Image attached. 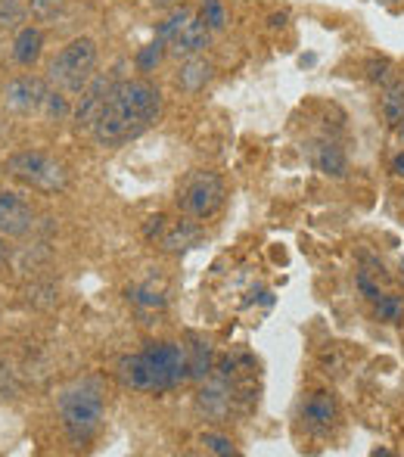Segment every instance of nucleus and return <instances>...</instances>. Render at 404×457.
<instances>
[{
	"label": "nucleus",
	"instance_id": "1",
	"mask_svg": "<svg viewBox=\"0 0 404 457\" xmlns=\"http://www.w3.org/2000/svg\"><path fill=\"white\" fill-rule=\"evenodd\" d=\"M162 112V94L150 81H119L106 96L97 125H94V140L100 146H119L128 140L140 137Z\"/></svg>",
	"mask_w": 404,
	"mask_h": 457
},
{
	"label": "nucleus",
	"instance_id": "2",
	"mask_svg": "<svg viewBox=\"0 0 404 457\" xmlns=\"http://www.w3.org/2000/svg\"><path fill=\"white\" fill-rule=\"evenodd\" d=\"M190 377V358L177 343H146L144 352L119 361V379L137 392H169Z\"/></svg>",
	"mask_w": 404,
	"mask_h": 457
},
{
	"label": "nucleus",
	"instance_id": "3",
	"mask_svg": "<svg viewBox=\"0 0 404 457\" xmlns=\"http://www.w3.org/2000/svg\"><path fill=\"white\" fill-rule=\"evenodd\" d=\"M56 408H60V420H62V429L69 433V439L91 442L103 423L106 404H103L100 386L94 383V379H81V383L69 386V389L62 392Z\"/></svg>",
	"mask_w": 404,
	"mask_h": 457
},
{
	"label": "nucleus",
	"instance_id": "4",
	"mask_svg": "<svg viewBox=\"0 0 404 457\" xmlns=\"http://www.w3.org/2000/svg\"><path fill=\"white\" fill-rule=\"evenodd\" d=\"M94 69H97V44L91 37H75L50 60L47 79L62 94H81L91 85Z\"/></svg>",
	"mask_w": 404,
	"mask_h": 457
},
{
	"label": "nucleus",
	"instance_id": "5",
	"mask_svg": "<svg viewBox=\"0 0 404 457\" xmlns=\"http://www.w3.org/2000/svg\"><path fill=\"white\" fill-rule=\"evenodd\" d=\"M209 25L202 22L196 12L190 10H175L162 25H159V41H165V47H171L175 56H200L209 47Z\"/></svg>",
	"mask_w": 404,
	"mask_h": 457
},
{
	"label": "nucleus",
	"instance_id": "6",
	"mask_svg": "<svg viewBox=\"0 0 404 457\" xmlns=\"http://www.w3.org/2000/svg\"><path fill=\"white\" fill-rule=\"evenodd\" d=\"M12 178L25 181L35 190H44V193H56L69 184V171L62 162H56L54 156L47 153H37V150H25V153H16V156L6 162Z\"/></svg>",
	"mask_w": 404,
	"mask_h": 457
},
{
	"label": "nucleus",
	"instance_id": "7",
	"mask_svg": "<svg viewBox=\"0 0 404 457\" xmlns=\"http://www.w3.org/2000/svg\"><path fill=\"white\" fill-rule=\"evenodd\" d=\"M224 181L215 171H194V175L184 181L181 193H177V205H181L184 215L190 218H211L224 205Z\"/></svg>",
	"mask_w": 404,
	"mask_h": 457
},
{
	"label": "nucleus",
	"instance_id": "8",
	"mask_svg": "<svg viewBox=\"0 0 404 457\" xmlns=\"http://www.w3.org/2000/svg\"><path fill=\"white\" fill-rule=\"evenodd\" d=\"M44 96H47V85H44L41 79H35V75H19V79H12L10 85L4 87V106L19 115H31V112H41Z\"/></svg>",
	"mask_w": 404,
	"mask_h": 457
},
{
	"label": "nucleus",
	"instance_id": "9",
	"mask_svg": "<svg viewBox=\"0 0 404 457\" xmlns=\"http://www.w3.org/2000/svg\"><path fill=\"white\" fill-rule=\"evenodd\" d=\"M31 224H35V209L19 193L0 190V234L25 237L31 230Z\"/></svg>",
	"mask_w": 404,
	"mask_h": 457
},
{
	"label": "nucleus",
	"instance_id": "10",
	"mask_svg": "<svg viewBox=\"0 0 404 457\" xmlns=\"http://www.w3.org/2000/svg\"><path fill=\"white\" fill-rule=\"evenodd\" d=\"M336 398L330 395V392H311V395L305 398L302 404V423L305 429L311 436H326L333 429V423H336Z\"/></svg>",
	"mask_w": 404,
	"mask_h": 457
},
{
	"label": "nucleus",
	"instance_id": "11",
	"mask_svg": "<svg viewBox=\"0 0 404 457\" xmlns=\"http://www.w3.org/2000/svg\"><path fill=\"white\" fill-rule=\"evenodd\" d=\"M109 91H112V81H106V79L91 81V85L81 91L78 109H75V125H78V128H91V131H94V125H97L103 106H106Z\"/></svg>",
	"mask_w": 404,
	"mask_h": 457
},
{
	"label": "nucleus",
	"instance_id": "12",
	"mask_svg": "<svg viewBox=\"0 0 404 457\" xmlns=\"http://www.w3.org/2000/svg\"><path fill=\"white\" fill-rule=\"evenodd\" d=\"M41 50H44V31L37 25H25L19 29L16 41H12V60L19 66H35L41 60Z\"/></svg>",
	"mask_w": 404,
	"mask_h": 457
},
{
	"label": "nucleus",
	"instance_id": "13",
	"mask_svg": "<svg viewBox=\"0 0 404 457\" xmlns=\"http://www.w3.org/2000/svg\"><path fill=\"white\" fill-rule=\"evenodd\" d=\"M211 75H215V66H211L209 60H202V56H187V62H184L181 72H177V85L187 94H196L209 85Z\"/></svg>",
	"mask_w": 404,
	"mask_h": 457
},
{
	"label": "nucleus",
	"instance_id": "14",
	"mask_svg": "<svg viewBox=\"0 0 404 457\" xmlns=\"http://www.w3.org/2000/svg\"><path fill=\"white\" fill-rule=\"evenodd\" d=\"M314 165L330 178H345V171H349V159H345L342 146L333 144V140H326V144H320L314 150Z\"/></svg>",
	"mask_w": 404,
	"mask_h": 457
},
{
	"label": "nucleus",
	"instance_id": "15",
	"mask_svg": "<svg viewBox=\"0 0 404 457\" xmlns=\"http://www.w3.org/2000/svg\"><path fill=\"white\" fill-rule=\"evenodd\" d=\"M196 240H200V230H196L190 221H181V224H175V228H171L169 234H165L162 246H165V249H171V253H177V249L194 246Z\"/></svg>",
	"mask_w": 404,
	"mask_h": 457
},
{
	"label": "nucleus",
	"instance_id": "16",
	"mask_svg": "<svg viewBox=\"0 0 404 457\" xmlns=\"http://www.w3.org/2000/svg\"><path fill=\"white\" fill-rule=\"evenodd\" d=\"M383 119L395 128H399V121L404 119V81L401 85H392L386 91V96H383Z\"/></svg>",
	"mask_w": 404,
	"mask_h": 457
},
{
	"label": "nucleus",
	"instance_id": "17",
	"mask_svg": "<svg viewBox=\"0 0 404 457\" xmlns=\"http://www.w3.org/2000/svg\"><path fill=\"white\" fill-rule=\"evenodd\" d=\"M128 299H134L137 305H150V308H162L165 302V289H156L153 283H140V287L128 289Z\"/></svg>",
	"mask_w": 404,
	"mask_h": 457
},
{
	"label": "nucleus",
	"instance_id": "18",
	"mask_svg": "<svg viewBox=\"0 0 404 457\" xmlns=\"http://www.w3.org/2000/svg\"><path fill=\"white\" fill-rule=\"evenodd\" d=\"M200 19L209 25V31H221L227 25V12H224L221 0H202L200 4Z\"/></svg>",
	"mask_w": 404,
	"mask_h": 457
},
{
	"label": "nucleus",
	"instance_id": "19",
	"mask_svg": "<svg viewBox=\"0 0 404 457\" xmlns=\"http://www.w3.org/2000/svg\"><path fill=\"white\" fill-rule=\"evenodd\" d=\"M401 314H404V305L399 295H380V299H376V320L395 324V320H401Z\"/></svg>",
	"mask_w": 404,
	"mask_h": 457
},
{
	"label": "nucleus",
	"instance_id": "20",
	"mask_svg": "<svg viewBox=\"0 0 404 457\" xmlns=\"http://www.w3.org/2000/svg\"><path fill=\"white\" fill-rule=\"evenodd\" d=\"M162 56H165V41H153V44H146V47H140V54H137V69L140 72H153V69L162 62Z\"/></svg>",
	"mask_w": 404,
	"mask_h": 457
},
{
	"label": "nucleus",
	"instance_id": "21",
	"mask_svg": "<svg viewBox=\"0 0 404 457\" xmlns=\"http://www.w3.org/2000/svg\"><path fill=\"white\" fill-rule=\"evenodd\" d=\"M41 112L47 115V119H62V115L69 112V103H66V96H62V91H47Z\"/></svg>",
	"mask_w": 404,
	"mask_h": 457
},
{
	"label": "nucleus",
	"instance_id": "22",
	"mask_svg": "<svg viewBox=\"0 0 404 457\" xmlns=\"http://www.w3.org/2000/svg\"><path fill=\"white\" fill-rule=\"evenodd\" d=\"M209 367H211V352L205 349V345H194V358H190V377H196V379H202L205 373H209Z\"/></svg>",
	"mask_w": 404,
	"mask_h": 457
},
{
	"label": "nucleus",
	"instance_id": "23",
	"mask_svg": "<svg viewBox=\"0 0 404 457\" xmlns=\"http://www.w3.org/2000/svg\"><path fill=\"white\" fill-rule=\"evenodd\" d=\"M22 19V6L16 0H0V25H16Z\"/></svg>",
	"mask_w": 404,
	"mask_h": 457
},
{
	"label": "nucleus",
	"instance_id": "24",
	"mask_svg": "<svg viewBox=\"0 0 404 457\" xmlns=\"http://www.w3.org/2000/svg\"><path fill=\"white\" fill-rule=\"evenodd\" d=\"M202 445L209 448V452H215V454H234V445H230V439H224V436H215V433H205L202 436Z\"/></svg>",
	"mask_w": 404,
	"mask_h": 457
},
{
	"label": "nucleus",
	"instance_id": "25",
	"mask_svg": "<svg viewBox=\"0 0 404 457\" xmlns=\"http://www.w3.org/2000/svg\"><path fill=\"white\" fill-rule=\"evenodd\" d=\"M389 60H370L367 62V79L370 81H386L389 79Z\"/></svg>",
	"mask_w": 404,
	"mask_h": 457
},
{
	"label": "nucleus",
	"instance_id": "26",
	"mask_svg": "<svg viewBox=\"0 0 404 457\" xmlns=\"http://www.w3.org/2000/svg\"><path fill=\"white\" fill-rule=\"evenodd\" d=\"M358 289H361V293L367 295V299H380V295H383V293H380V287H376V283L370 280V277L364 274V271L358 274Z\"/></svg>",
	"mask_w": 404,
	"mask_h": 457
},
{
	"label": "nucleus",
	"instance_id": "27",
	"mask_svg": "<svg viewBox=\"0 0 404 457\" xmlns=\"http://www.w3.org/2000/svg\"><path fill=\"white\" fill-rule=\"evenodd\" d=\"M392 171H395V178H404V153H399V156L392 159Z\"/></svg>",
	"mask_w": 404,
	"mask_h": 457
},
{
	"label": "nucleus",
	"instance_id": "28",
	"mask_svg": "<svg viewBox=\"0 0 404 457\" xmlns=\"http://www.w3.org/2000/svg\"><path fill=\"white\" fill-rule=\"evenodd\" d=\"M153 4L162 6V10H165V6H181V0H153Z\"/></svg>",
	"mask_w": 404,
	"mask_h": 457
},
{
	"label": "nucleus",
	"instance_id": "29",
	"mask_svg": "<svg viewBox=\"0 0 404 457\" xmlns=\"http://www.w3.org/2000/svg\"><path fill=\"white\" fill-rule=\"evenodd\" d=\"M6 265V243H4V237H0V268Z\"/></svg>",
	"mask_w": 404,
	"mask_h": 457
},
{
	"label": "nucleus",
	"instance_id": "30",
	"mask_svg": "<svg viewBox=\"0 0 404 457\" xmlns=\"http://www.w3.org/2000/svg\"><path fill=\"white\" fill-rule=\"evenodd\" d=\"M399 137H401V146H404V119L399 121Z\"/></svg>",
	"mask_w": 404,
	"mask_h": 457
},
{
	"label": "nucleus",
	"instance_id": "31",
	"mask_svg": "<svg viewBox=\"0 0 404 457\" xmlns=\"http://www.w3.org/2000/svg\"><path fill=\"white\" fill-rule=\"evenodd\" d=\"M401 271H404V265H401Z\"/></svg>",
	"mask_w": 404,
	"mask_h": 457
}]
</instances>
